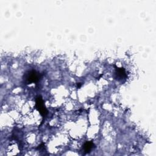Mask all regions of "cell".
Instances as JSON below:
<instances>
[{"label": "cell", "mask_w": 156, "mask_h": 156, "mask_svg": "<svg viewBox=\"0 0 156 156\" xmlns=\"http://www.w3.org/2000/svg\"><path fill=\"white\" fill-rule=\"evenodd\" d=\"M116 77L119 80H121L126 77V71L123 68H117L116 69Z\"/></svg>", "instance_id": "cell-3"}, {"label": "cell", "mask_w": 156, "mask_h": 156, "mask_svg": "<svg viewBox=\"0 0 156 156\" xmlns=\"http://www.w3.org/2000/svg\"><path fill=\"white\" fill-rule=\"evenodd\" d=\"M35 105H36V108L38 110V111L40 112V115L43 117L45 116L48 113V111L45 107L44 102L40 96H38L37 98Z\"/></svg>", "instance_id": "cell-2"}, {"label": "cell", "mask_w": 156, "mask_h": 156, "mask_svg": "<svg viewBox=\"0 0 156 156\" xmlns=\"http://www.w3.org/2000/svg\"><path fill=\"white\" fill-rule=\"evenodd\" d=\"M94 144L92 141H87L83 145V151L85 153H89L93 147Z\"/></svg>", "instance_id": "cell-4"}, {"label": "cell", "mask_w": 156, "mask_h": 156, "mask_svg": "<svg viewBox=\"0 0 156 156\" xmlns=\"http://www.w3.org/2000/svg\"><path fill=\"white\" fill-rule=\"evenodd\" d=\"M41 76L40 74L35 70H31L26 72L24 75V80L26 83L37 82Z\"/></svg>", "instance_id": "cell-1"}]
</instances>
